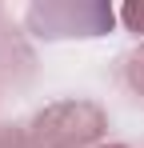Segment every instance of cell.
<instances>
[{
	"label": "cell",
	"mask_w": 144,
	"mask_h": 148,
	"mask_svg": "<svg viewBox=\"0 0 144 148\" xmlns=\"http://www.w3.org/2000/svg\"><path fill=\"white\" fill-rule=\"evenodd\" d=\"M28 24L36 36H100L112 28V8L104 4H36L28 8Z\"/></svg>",
	"instance_id": "obj_2"
},
{
	"label": "cell",
	"mask_w": 144,
	"mask_h": 148,
	"mask_svg": "<svg viewBox=\"0 0 144 148\" xmlns=\"http://www.w3.org/2000/svg\"><path fill=\"white\" fill-rule=\"evenodd\" d=\"M0 148H44L28 128H12V124H4L0 128Z\"/></svg>",
	"instance_id": "obj_3"
},
{
	"label": "cell",
	"mask_w": 144,
	"mask_h": 148,
	"mask_svg": "<svg viewBox=\"0 0 144 148\" xmlns=\"http://www.w3.org/2000/svg\"><path fill=\"white\" fill-rule=\"evenodd\" d=\"M124 76H128V84L144 96V48H136L128 60H124Z\"/></svg>",
	"instance_id": "obj_4"
},
{
	"label": "cell",
	"mask_w": 144,
	"mask_h": 148,
	"mask_svg": "<svg viewBox=\"0 0 144 148\" xmlns=\"http://www.w3.org/2000/svg\"><path fill=\"white\" fill-rule=\"evenodd\" d=\"M120 20L132 28V32H144V0H128L120 8Z\"/></svg>",
	"instance_id": "obj_5"
},
{
	"label": "cell",
	"mask_w": 144,
	"mask_h": 148,
	"mask_svg": "<svg viewBox=\"0 0 144 148\" xmlns=\"http://www.w3.org/2000/svg\"><path fill=\"white\" fill-rule=\"evenodd\" d=\"M96 148H128V144H96Z\"/></svg>",
	"instance_id": "obj_6"
},
{
	"label": "cell",
	"mask_w": 144,
	"mask_h": 148,
	"mask_svg": "<svg viewBox=\"0 0 144 148\" xmlns=\"http://www.w3.org/2000/svg\"><path fill=\"white\" fill-rule=\"evenodd\" d=\"M28 132L44 148H96V140L108 132V116L92 100H60L40 108Z\"/></svg>",
	"instance_id": "obj_1"
}]
</instances>
